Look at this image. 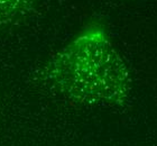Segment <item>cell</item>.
<instances>
[{
	"label": "cell",
	"instance_id": "1",
	"mask_svg": "<svg viewBox=\"0 0 157 146\" xmlns=\"http://www.w3.org/2000/svg\"><path fill=\"white\" fill-rule=\"evenodd\" d=\"M39 80L69 100L122 107L130 99V72L105 30L90 26L59 49L39 71Z\"/></svg>",
	"mask_w": 157,
	"mask_h": 146
},
{
	"label": "cell",
	"instance_id": "2",
	"mask_svg": "<svg viewBox=\"0 0 157 146\" xmlns=\"http://www.w3.org/2000/svg\"><path fill=\"white\" fill-rule=\"evenodd\" d=\"M38 0H0V29L21 20L34 9Z\"/></svg>",
	"mask_w": 157,
	"mask_h": 146
}]
</instances>
